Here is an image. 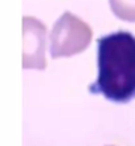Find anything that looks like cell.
Returning a JSON list of instances; mask_svg holds the SVG:
<instances>
[{"label": "cell", "mask_w": 135, "mask_h": 146, "mask_svg": "<svg viewBox=\"0 0 135 146\" xmlns=\"http://www.w3.org/2000/svg\"><path fill=\"white\" fill-rule=\"evenodd\" d=\"M98 76L89 92L115 104L135 98V36L117 31L98 38Z\"/></svg>", "instance_id": "obj_1"}, {"label": "cell", "mask_w": 135, "mask_h": 146, "mask_svg": "<svg viewBox=\"0 0 135 146\" xmlns=\"http://www.w3.org/2000/svg\"><path fill=\"white\" fill-rule=\"evenodd\" d=\"M46 25L33 16L23 17V68L44 70L45 58Z\"/></svg>", "instance_id": "obj_3"}, {"label": "cell", "mask_w": 135, "mask_h": 146, "mask_svg": "<svg viewBox=\"0 0 135 146\" xmlns=\"http://www.w3.org/2000/svg\"><path fill=\"white\" fill-rule=\"evenodd\" d=\"M106 146H114V145H106Z\"/></svg>", "instance_id": "obj_5"}, {"label": "cell", "mask_w": 135, "mask_h": 146, "mask_svg": "<svg viewBox=\"0 0 135 146\" xmlns=\"http://www.w3.org/2000/svg\"><path fill=\"white\" fill-rule=\"evenodd\" d=\"M109 4L118 19L135 23V0H109Z\"/></svg>", "instance_id": "obj_4"}, {"label": "cell", "mask_w": 135, "mask_h": 146, "mask_svg": "<svg viewBox=\"0 0 135 146\" xmlns=\"http://www.w3.org/2000/svg\"><path fill=\"white\" fill-rule=\"evenodd\" d=\"M92 38L93 31L89 24L72 12H64L50 31V57L56 60L76 56L90 45Z\"/></svg>", "instance_id": "obj_2"}]
</instances>
